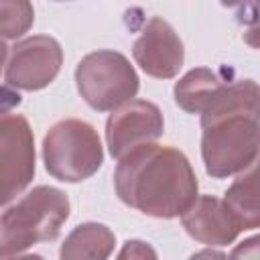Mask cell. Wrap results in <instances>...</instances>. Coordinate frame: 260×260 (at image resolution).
I'll use <instances>...</instances> for the list:
<instances>
[{"label": "cell", "instance_id": "1", "mask_svg": "<svg viewBox=\"0 0 260 260\" xmlns=\"http://www.w3.org/2000/svg\"><path fill=\"white\" fill-rule=\"evenodd\" d=\"M114 185L118 197L152 217L183 215L197 197V177L189 158L154 142L140 144L118 158Z\"/></svg>", "mask_w": 260, "mask_h": 260}, {"label": "cell", "instance_id": "2", "mask_svg": "<svg viewBox=\"0 0 260 260\" xmlns=\"http://www.w3.org/2000/svg\"><path fill=\"white\" fill-rule=\"evenodd\" d=\"M69 217V199L61 189L39 185L0 215V258L18 256L39 242L59 236Z\"/></svg>", "mask_w": 260, "mask_h": 260}, {"label": "cell", "instance_id": "3", "mask_svg": "<svg viewBox=\"0 0 260 260\" xmlns=\"http://www.w3.org/2000/svg\"><path fill=\"white\" fill-rule=\"evenodd\" d=\"M201 128V156L211 177H232L256 162L258 112L221 114L203 122Z\"/></svg>", "mask_w": 260, "mask_h": 260}, {"label": "cell", "instance_id": "4", "mask_svg": "<svg viewBox=\"0 0 260 260\" xmlns=\"http://www.w3.org/2000/svg\"><path fill=\"white\" fill-rule=\"evenodd\" d=\"M43 160L49 175L57 181L79 183L102 167L104 148L91 124L67 118L53 124L45 134Z\"/></svg>", "mask_w": 260, "mask_h": 260}, {"label": "cell", "instance_id": "5", "mask_svg": "<svg viewBox=\"0 0 260 260\" xmlns=\"http://www.w3.org/2000/svg\"><path fill=\"white\" fill-rule=\"evenodd\" d=\"M75 83L81 98L98 112H108L132 100L138 91V75L118 51H93L75 67Z\"/></svg>", "mask_w": 260, "mask_h": 260}, {"label": "cell", "instance_id": "6", "mask_svg": "<svg viewBox=\"0 0 260 260\" xmlns=\"http://www.w3.org/2000/svg\"><path fill=\"white\" fill-rule=\"evenodd\" d=\"M35 175V138L22 116H0V205L12 201Z\"/></svg>", "mask_w": 260, "mask_h": 260}, {"label": "cell", "instance_id": "7", "mask_svg": "<svg viewBox=\"0 0 260 260\" xmlns=\"http://www.w3.org/2000/svg\"><path fill=\"white\" fill-rule=\"evenodd\" d=\"M63 63L61 45L47 35H35L18 41L6 59V81L24 91L47 87Z\"/></svg>", "mask_w": 260, "mask_h": 260}, {"label": "cell", "instance_id": "8", "mask_svg": "<svg viewBox=\"0 0 260 260\" xmlns=\"http://www.w3.org/2000/svg\"><path fill=\"white\" fill-rule=\"evenodd\" d=\"M162 114L146 100H128L112 110L106 122V142L114 158L124 156L128 150L154 142L162 134Z\"/></svg>", "mask_w": 260, "mask_h": 260}, {"label": "cell", "instance_id": "9", "mask_svg": "<svg viewBox=\"0 0 260 260\" xmlns=\"http://www.w3.org/2000/svg\"><path fill=\"white\" fill-rule=\"evenodd\" d=\"M134 61L140 69L156 79H171L179 73L185 49L175 28L160 16H152L132 47Z\"/></svg>", "mask_w": 260, "mask_h": 260}, {"label": "cell", "instance_id": "10", "mask_svg": "<svg viewBox=\"0 0 260 260\" xmlns=\"http://www.w3.org/2000/svg\"><path fill=\"white\" fill-rule=\"evenodd\" d=\"M185 232L207 246L232 244L242 232L230 215L225 203L213 195H197L181 215Z\"/></svg>", "mask_w": 260, "mask_h": 260}, {"label": "cell", "instance_id": "11", "mask_svg": "<svg viewBox=\"0 0 260 260\" xmlns=\"http://www.w3.org/2000/svg\"><path fill=\"white\" fill-rule=\"evenodd\" d=\"M234 217L236 225L244 230H254L260 225V203H258V169L256 162L250 165L232 183L221 199Z\"/></svg>", "mask_w": 260, "mask_h": 260}, {"label": "cell", "instance_id": "12", "mask_svg": "<svg viewBox=\"0 0 260 260\" xmlns=\"http://www.w3.org/2000/svg\"><path fill=\"white\" fill-rule=\"evenodd\" d=\"M223 83L225 79H221L219 73L207 67H195L175 83V102L189 114H201L207 104L219 93Z\"/></svg>", "mask_w": 260, "mask_h": 260}, {"label": "cell", "instance_id": "13", "mask_svg": "<svg viewBox=\"0 0 260 260\" xmlns=\"http://www.w3.org/2000/svg\"><path fill=\"white\" fill-rule=\"evenodd\" d=\"M114 244H116V238L108 225L87 221V223L77 225L65 238L59 250V256L63 260H79V258L104 260L112 254Z\"/></svg>", "mask_w": 260, "mask_h": 260}, {"label": "cell", "instance_id": "14", "mask_svg": "<svg viewBox=\"0 0 260 260\" xmlns=\"http://www.w3.org/2000/svg\"><path fill=\"white\" fill-rule=\"evenodd\" d=\"M35 22L30 0H0V39H18Z\"/></svg>", "mask_w": 260, "mask_h": 260}, {"label": "cell", "instance_id": "15", "mask_svg": "<svg viewBox=\"0 0 260 260\" xmlns=\"http://www.w3.org/2000/svg\"><path fill=\"white\" fill-rule=\"evenodd\" d=\"M221 4L234 8L240 20H244V16H250V20L256 24V0H221Z\"/></svg>", "mask_w": 260, "mask_h": 260}, {"label": "cell", "instance_id": "16", "mask_svg": "<svg viewBox=\"0 0 260 260\" xmlns=\"http://www.w3.org/2000/svg\"><path fill=\"white\" fill-rule=\"evenodd\" d=\"M120 258H146V256H150V258H154L156 254H154V250H150L144 242H140V240H130V242H126V246H124V250L118 254Z\"/></svg>", "mask_w": 260, "mask_h": 260}, {"label": "cell", "instance_id": "17", "mask_svg": "<svg viewBox=\"0 0 260 260\" xmlns=\"http://www.w3.org/2000/svg\"><path fill=\"white\" fill-rule=\"evenodd\" d=\"M20 104V93L12 85H0V116L8 114Z\"/></svg>", "mask_w": 260, "mask_h": 260}, {"label": "cell", "instance_id": "18", "mask_svg": "<svg viewBox=\"0 0 260 260\" xmlns=\"http://www.w3.org/2000/svg\"><path fill=\"white\" fill-rule=\"evenodd\" d=\"M6 59H8V47L4 39H0V73H2V67L6 65Z\"/></svg>", "mask_w": 260, "mask_h": 260}, {"label": "cell", "instance_id": "19", "mask_svg": "<svg viewBox=\"0 0 260 260\" xmlns=\"http://www.w3.org/2000/svg\"><path fill=\"white\" fill-rule=\"evenodd\" d=\"M57 2H63V0H57Z\"/></svg>", "mask_w": 260, "mask_h": 260}]
</instances>
